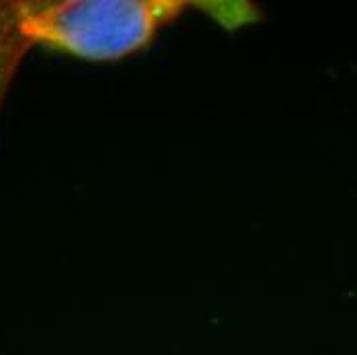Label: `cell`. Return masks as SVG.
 Wrapping results in <instances>:
<instances>
[{"label":"cell","instance_id":"cell-1","mask_svg":"<svg viewBox=\"0 0 357 355\" xmlns=\"http://www.w3.org/2000/svg\"><path fill=\"white\" fill-rule=\"evenodd\" d=\"M189 15L230 33L265 19L252 0H0V113L33 50L117 64L150 52Z\"/></svg>","mask_w":357,"mask_h":355}]
</instances>
